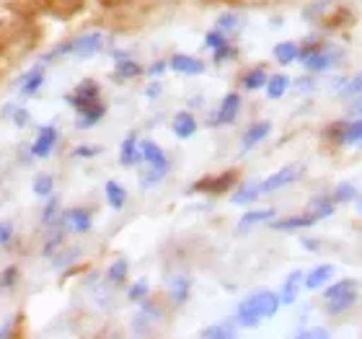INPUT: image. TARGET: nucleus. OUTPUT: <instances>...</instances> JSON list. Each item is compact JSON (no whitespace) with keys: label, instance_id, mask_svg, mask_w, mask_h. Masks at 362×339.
<instances>
[{"label":"nucleus","instance_id":"obj_1","mask_svg":"<svg viewBox=\"0 0 362 339\" xmlns=\"http://www.w3.org/2000/svg\"><path fill=\"white\" fill-rule=\"evenodd\" d=\"M279 306H282V301H279L277 293L262 290V293L249 295V298L238 306V311H235V321H238L241 326H259L262 318L274 316Z\"/></svg>","mask_w":362,"mask_h":339},{"label":"nucleus","instance_id":"obj_2","mask_svg":"<svg viewBox=\"0 0 362 339\" xmlns=\"http://www.w3.org/2000/svg\"><path fill=\"white\" fill-rule=\"evenodd\" d=\"M62 223V228L68 231V234H86V231H90V212L83 210V207H73V210H65L60 212V218H57Z\"/></svg>","mask_w":362,"mask_h":339},{"label":"nucleus","instance_id":"obj_3","mask_svg":"<svg viewBox=\"0 0 362 339\" xmlns=\"http://www.w3.org/2000/svg\"><path fill=\"white\" fill-rule=\"evenodd\" d=\"M101 42H104L101 31H88V34H81V37L70 42V52L76 57H93L101 50Z\"/></svg>","mask_w":362,"mask_h":339},{"label":"nucleus","instance_id":"obj_4","mask_svg":"<svg viewBox=\"0 0 362 339\" xmlns=\"http://www.w3.org/2000/svg\"><path fill=\"white\" fill-rule=\"evenodd\" d=\"M303 166H285V168H279L277 173H272L269 179L262 181V192H277V189L287 187V184H293L298 176H300Z\"/></svg>","mask_w":362,"mask_h":339},{"label":"nucleus","instance_id":"obj_5","mask_svg":"<svg viewBox=\"0 0 362 339\" xmlns=\"http://www.w3.org/2000/svg\"><path fill=\"white\" fill-rule=\"evenodd\" d=\"M337 60H339V52H337L334 47H318L316 52L310 54V57L303 62V65H305L308 70H313V73H321V70L332 68Z\"/></svg>","mask_w":362,"mask_h":339},{"label":"nucleus","instance_id":"obj_6","mask_svg":"<svg viewBox=\"0 0 362 339\" xmlns=\"http://www.w3.org/2000/svg\"><path fill=\"white\" fill-rule=\"evenodd\" d=\"M68 101L76 106L78 112L86 109V106H90V104H96L98 101V86L93 84V81H86V84H81L73 93H70Z\"/></svg>","mask_w":362,"mask_h":339},{"label":"nucleus","instance_id":"obj_7","mask_svg":"<svg viewBox=\"0 0 362 339\" xmlns=\"http://www.w3.org/2000/svg\"><path fill=\"white\" fill-rule=\"evenodd\" d=\"M54 143H57V130L47 125V127L39 130L37 140H34V145H31V153H34L37 159H47V156L52 153Z\"/></svg>","mask_w":362,"mask_h":339},{"label":"nucleus","instance_id":"obj_8","mask_svg":"<svg viewBox=\"0 0 362 339\" xmlns=\"http://www.w3.org/2000/svg\"><path fill=\"white\" fill-rule=\"evenodd\" d=\"M168 68L181 73V76H199L204 70V62L197 60V57H189V54H174L168 60Z\"/></svg>","mask_w":362,"mask_h":339},{"label":"nucleus","instance_id":"obj_9","mask_svg":"<svg viewBox=\"0 0 362 339\" xmlns=\"http://www.w3.org/2000/svg\"><path fill=\"white\" fill-rule=\"evenodd\" d=\"M238 109H241V96H238V93H228V96L223 98L220 112H218V117L212 120V125H230V122L235 120Z\"/></svg>","mask_w":362,"mask_h":339},{"label":"nucleus","instance_id":"obj_10","mask_svg":"<svg viewBox=\"0 0 362 339\" xmlns=\"http://www.w3.org/2000/svg\"><path fill=\"white\" fill-rule=\"evenodd\" d=\"M303 272L300 270H295L287 275L285 280V285H282V293H279V301L285 303V306H290V303L298 301V293H300V285H303Z\"/></svg>","mask_w":362,"mask_h":339},{"label":"nucleus","instance_id":"obj_11","mask_svg":"<svg viewBox=\"0 0 362 339\" xmlns=\"http://www.w3.org/2000/svg\"><path fill=\"white\" fill-rule=\"evenodd\" d=\"M189 293H192V282H189V277H184V275H176V277L168 280V295H171L174 306L187 303Z\"/></svg>","mask_w":362,"mask_h":339},{"label":"nucleus","instance_id":"obj_12","mask_svg":"<svg viewBox=\"0 0 362 339\" xmlns=\"http://www.w3.org/2000/svg\"><path fill=\"white\" fill-rule=\"evenodd\" d=\"M42 84H45V70H42V65H37V68H31L26 76H21L18 88H21L23 96H34V93L42 88Z\"/></svg>","mask_w":362,"mask_h":339},{"label":"nucleus","instance_id":"obj_13","mask_svg":"<svg viewBox=\"0 0 362 339\" xmlns=\"http://www.w3.org/2000/svg\"><path fill=\"white\" fill-rule=\"evenodd\" d=\"M140 153H143V161L148 166H158V168H168V159L166 153L160 151V145H156L153 140H145L140 145Z\"/></svg>","mask_w":362,"mask_h":339},{"label":"nucleus","instance_id":"obj_14","mask_svg":"<svg viewBox=\"0 0 362 339\" xmlns=\"http://www.w3.org/2000/svg\"><path fill=\"white\" fill-rule=\"evenodd\" d=\"M106 114V106L101 104V101H96V104H90V106H86V109H81L78 112V120H76V127H81V130H88V127H93L101 117Z\"/></svg>","mask_w":362,"mask_h":339},{"label":"nucleus","instance_id":"obj_15","mask_svg":"<svg viewBox=\"0 0 362 339\" xmlns=\"http://www.w3.org/2000/svg\"><path fill=\"white\" fill-rule=\"evenodd\" d=\"M235 181V173L228 171L223 173V176H218V179H207V181H199V184H194L197 192H212V195H220V192H226L228 187H233Z\"/></svg>","mask_w":362,"mask_h":339},{"label":"nucleus","instance_id":"obj_16","mask_svg":"<svg viewBox=\"0 0 362 339\" xmlns=\"http://www.w3.org/2000/svg\"><path fill=\"white\" fill-rule=\"evenodd\" d=\"M316 220H318L316 215L305 212V215H293V218H285V220H274L272 228H274V231H300V228L313 226Z\"/></svg>","mask_w":362,"mask_h":339},{"label":"nucleus","instance_id":"obj_17","mask_svg":"<svg viewBox=\"0 0 362 339\" xmlns=\"http://www.w3.org/2000/svg\"><path fill=\"white\" fill-rule=\"evenodd\" d=\"M272 132V125L269 122H257V125H251L246 132H243V140H241V145L249 151V148H254V145H259L262 140H264L267 135Z\"/></svg>","mask_w":362,"mask_h":339},{"label":"nucleus","instance_id":"obj_18","mask_svg":"<svg viewBox=\"0 0 362 339\" xmlns=\"http://www.w3.org/2000/svg\"><path fill=\"white\" fill-rule=\"evenodd\" d=\"M197 132V120L194 114L189 112H179L174 117V135L181 137V140H187V137H192Z\"/></svg>","mask_w":362,"mask_h":339},{"label":"nucleus","instance_id":"obj_19","mask_svg":"<svg viewBox=\"0 0 362 339\" xmlns=\"http://www.w3.org/2000/svg\"><path fill=\"white\" fill-rule=\"evenodd\" d=\"M119 161H122V166H137V163L143 161V153L137 151L135 135L124 137V143H122V151H119Z\"/></svg>","mask_w":362,"mask_h":339},{"label":"nucleus","instance_id":"obj_20","mask_svg":"<svg viewBox=\"0 0 362 339\" xmlns=\"http://www.w3.org/2000/svg\"><path fill=\"white\" fill-rule=\"evenodd\" d=\"M332 277H334V267H329V264H321V267H316L308 277L303 280V285L308 287V290H318V287H324Z\"/></svg>","mask_w":362,"mask_h":339},{"label":"nucleus","instance_id":"obj_21","mask_svg":"<svg viewBox=\"0 0 362 339\" xmlns=\"http://www.w3.org/2000/svg\"><path fill=\"white\" fill-rule=\"evenodd\" d=\"M274 218V210H251L246 212L241 218V223H238V234H246L249 228L259 226V223H264V220H272Z\"/></svg>","mask_w":362,"mask_h":339},{"label":"nucleus","instance_id":"obj_22","mask_svg":"<svg viewBox=\"0 0 362 339\" xmlns=\"http://www.w3.org/2000/svg\"><path fill=\"white\" fill-rule=\"evenodd\" d=\"M106 200H109V205H112L114 210H122L124 207V202H127V192H124V187H119L117 181H106Z\"/></svg>","mask_w":362,"mask_h":339},{"label":"nucleus","instance_id":"obj_23","mask_svg":"<svg viewBox=\"0 0 362 339\" xmlns=\"http://www.w3.org/2000/svg\"><path fill=\"white\" fill-rule=\"evenodd\" d=\"M298 50H300V47L295 45V42H279V45L274 47V57H277L279 65H290V62L298 60Z\"/></svg>","mask_w":362,"mask_h":339},{"label":"nucleus","instance_id":"obj_24","mask_svg":"<svg viewBox=\"0 0 362 339\" xmlns=\"http://www.w3.org/2000/svg\"><path fill=\"white\" fill-rule=\"evenodd\" d=\"M287 86H290V78H287L285 73L269 76V81H267V96H269V98H282V96H285Z\"/></svg>","mask_w":362,"mask_h":339},{"label":"nucleus","instance_id":"obj_25","mask_svg":"<svg viewBox=\"0 0 362 339\" xmlns=\"http://www.w3.org/2000/svg\"><path fill=\"white\" fill-rule=\"evenodd\" d=\"M259 195H262V184H243V187H238L233 192V202L249 205V202H254Z\"/></svg>","mask_w":362,"mask_h":339},{"label":"nucleus","instance_id":"obj_26","mask_svg":"<svg viewBox=\"0 0 362 339\" xmlns=\"http://www.w3.org/2000/svg\"><path fill=\"white\" fill-rule=\"evenodd\" d=\"M202 337L204 339H230V337H235V326L228 324V321H220V324L202 329Z\"/></svg>","mask_w":362,"mask_h":339},{"label":"nucleus","instance_id":"obj_27","mask_svg":"<svg viewBox=\"0 0 362 339\" xmlns=\"http://www.w3.org/2000/svg\"><path fill=\"white\" fill-rule=\"evenodd\" d=\"M308 212L310 215H316L318 220L329 218V215L334 212V200H329V197H316V200L308 205Z\"/></svg>","mask_w":362,"mask_h":339},{"label":"nucleus","instance_id":"obj_28","mask_svg":"<svg viewBox=\"0 0 362 339\" xmlns=\"http://www.w3.org/2000/svg\"><path fill=\"white\" fill-rule=\"evenodd\" d=\"M347 293H357V280H341L337 285L326 287L324 298L326 301H332V298H339V295H347Z\"/></svg>","mask_w":362,"mask_h":339},{"label":"nucleus","instance_id":"obj_29","mask_svg":"<svg viewBox=\"0 0 362 339\" xmlns=\"http://www.w3.org/2000/svg\"><path fill=\"white\" fill-rule=\"evenodd\" d=\"M355 303H357V293H347V295H339V298H332L326 309H329V314H344V311H349Z\"/></svg>","mask_w":362,"mask_h":339},{"label":"nucleus","instance_id":"obj_30","mask_svg":"<svg viewBox=\"0 0 362 339\" xmlns=\"http://www.w3.org/2000/svg\"><path fill=\"white\" fill-rule=\"evenodd\" d=\"M267 81H269V76H267L262 68L249 70V73L243 76V88H246V91H259L262 86H267Z\"/></svg>","mask_w":362,"mask_h":339},{"label":"nucleus","instance_id":"obj_31","mask_svg":"<svg viewBox=\"0 0 362 339\" xmlns=\"http://www.w3.org/2000/svg\"><path fill=\"white\" fill-rule=\"evenodd\" d=\"M334 202H352V200H357V187L352 184V181H341V184H337V189H334Z\"/></svg>","mask_w":362,"mask_h":339},{"label":"nucleus","instance_id":"obj_32","mask_svg":"<svg viewBox=\"0 0 362 339\" xmlns=\"http://www.w3.org/2000/svg\"><path fill=\"white\" fill-rule=\"evenodd\" d=\"M140 73H143V68H140L135 60H129V57L117 60V76L119 78H137Z\"/></svg>","mask_w":362,"mask_h":339},{"label":"nucleus","instance_id":"obj_33","mask_svg":"<svg viewBox=\"0 0 362 339\" xmlns=\"http://www.w3.org/2000/svg\"><path fill=\"white\" fill-rule=\"evenodd\" d=\"M360 140H362V117L355 122H347V125H344V135H341V143H347V145L360 143Z\"/></svg>","mask_w":362,"mask_h":339},{"label":"nucleus","instance_id":"obj_34","mask_svg":"<svg viewBox=\"0 0 362 339\" xmlns=\"http://www.w3.org/2000/svg\"><path fill=\"white\" fill-rule=\"evenodd\" d=\"M127 262L124 259H117V262L109 267V272H106V277H109V282H114V285H119V282H124L127 280Z\"/></svg>","mask_w":362,"mask_h":339},{"label":"nucleus","instance_id":"obj_35","mask_svg":"<svg viewBox=\"0 0 362 339\" xmlns=\"http://www.w3.org/2000/svg\"><path fill=\"white\" fill-rule=\"evenodd\" d=\"M295 337L298 339H329L332 337V332L324 329V326H305V329H298Z\"/></svg>","mask_w":362,"mask_h":339},{"label":"nucleus","instance_id":"obj_36","mask_svg":"<svg viewBox=\"0 0 362 339\" xmlns=\"http://www.w3.org/2000/svg\"><path fill=\"white\" fill-rule=\"evenodd\" d=\"M52 187H54V181L49 173H42V176L34 179V195H39V197H49L52 195Z\"/></svg>","mask_w":362,"mask_h":339},{"label":"nucleus","instance_id":"obj_37","mask_svg":"<svg viewBox=\"0 0 362 339\" xmlns=\"http://www.w3.org/2000/svg\"><path fill=\"white\" fill-rule=\"evenodd\" d=\"M341 96H347V98H352V96H360L362 93V73H357V76H352L347 81V84L341 86V91H339Z\"/></svg>","mask_w":362,"mask_h":339},{"label":"nucleus","instance_id":"obj_38","mask_svg":"<svg viewBox=\"0 0 362 339\" xmlns=\"http://www.w3.org/2000/svg\"><path fill=\"white\" fill-rule=\"evenodd\" d=\"M204 45L210 47V50H218V47L228 45V34L223 29H212L207 37H204Z\"/></svg>","mask_w":362,"mask_h":339},{"label":"nucleus","instance_id":"obj_39","mask_svg":"<svg viewBox=\"0 0 362 339\" xmlns=\"http://www.w3.org/2000/svg\"><path fill=\"white\" fill-rule=\"evenodd\" d=\"M145 295H148V282H145V280H137L135 285H132V287L127 290V298H129L132 303L145 301Z\"/></svg>","mask_w":362,"mask_h":339},{"label":"nucleus","instance_id":"obj_40","mask_svg":"<svg viewBox=\"0 0 362 339\" xmlns=\"http://www.w3.org/2000/svg\"><path fill=\"white\" fill-rule=\"evenodd\" d=\"M168 168H158V166H151L148 171L143 173V187H151V184H158L163 176H166Z\"/></svg>","mask_w":362,"mask_h":339},{"label":"nucleus","instance_id":"obj_41","mask_svg":"<svg viewBox=\"0 0 362 339\" xmlns=\"http://www.w3.org/2000/svg\"><path fill=\"white\" fill-rule=\"evenodd\" d=\"M57 210H60V202H57V197L49 195V200H47V207H45V215H42V218H45V223H49V226H52V223H57V218H54V215H57Z\"/></svg>","mask_w":362,"mask_h":339},{"label":"nucleus","instance_id":"obj_42","mask_svg":"<svg viewBox=\"0 0 362 339\" xmlns=\"http://www.w3.org/2000/svg\"><path fill=\"white\" fill-rule=\"evenodd\" d=\"M11 241H13V223L0 220V246H11Z\"/></svg>","mask_w":362,"mask_h":339},{"label":"nucleus","instance_id":"obj_43","mask_svg":"<svg viewBox=\"0 0 362 339\" xmlns=\"http://www.w3.org/2000/svg\"><path fill=\"white\" fill-rule=\"evenodd\" d=\"M132 324H135V334H143V332H148V329H151V324H153V318L148 316V314H137L135 316V321H132Z\"/></svg>","mask_w":362,"mask_h":339},{"label":"nucleus","instance_id":"obj_44","mask_svg":"<svg viewBox=\"0 0 362 339\" xmlns=\"http://www.w3.org/2000/svg\"><path fill=\"white\" fill-rule=\"evenodd\" d=\"M235 26H238V18H235V13H223L218 18V29L230 31V29H235Z\"/></svg>","mask_w":362,"mask_h":339},{"label":"nucleus","instance_id":"obj_45","mask_svg":"<svg viewBox=\"0 0 362 339\" xmlns=\"http://www.w3.org/2000/svg\"><path fill=\"white\" fill-rule=\"evenodd\" d=\"M16 277H18V270H16V267H8V270L0 275V287H13Z\"/></svg>","mask_w":362,"mask_h":339},{"label":"nucleus","instance_id":"obj_46","mask_svg":"<svg viewBox=\"0 0 362 339\" xmlns=\"http://www.w3.org/2000/svg\"><path fill=\"white\" fill-rule=\"evenodd\" d=\"M230 57H235V47L223 45V47H218V50H215V62L230 60Z\"/></svg>","mask_w":362,"mask_h":339},{"label":"nucleus","instance_id":"obj_47","mask_svg":"<svg viewBox=\"0 0 362 339\" xmlns=\"http://www.w3.org/2000/svg\"><path fill=\"white\" fill-rule=\"evenodd\" d=\"M73 156H76V159H88V156H98V148H88V145H81V148H76V151H73Z\"/></svg>","mask_w":362,"mask_h":339},{"label":"nucleus","instance_id":"obj_48","mask_svg":"<svg viewBox=\"0 0 362 339\" xmlns=\"http://www.w3.org/2000/svg\"><path fill=\"white\" fill-rule=\"evenodd\" d=\"M13 122H16V127H26V125H29V112H26V109H16Z\"/></svg>","mask_w":362,"mask_h":339},{"label":"nucleus","instance_id":"obj_49","mask_svg":"<svg viewBox=\"0 0 362 339\" xmlns=\"http://www.w3.org/2000/svg\"><path fill=\"white\" fill-rule=\"evenodd\" d=\"M145 96H148V98H158L160 96V86L158 84H151L148 88H145Z\"/></svg>","mask_w":362,"mask_h":339},{"label":"nucleus","instance_id":"obj_50","mask_svg":"<svg viewBox=\"0 0 362 339\" xmlns=\"http://www.w3.org/2000/svg\"><path fill=\"white\" fill-rule=\"evenodd\" d=\"M295 88H298V91H310V88H313V81H310V78H303V81H298V84H295Z\"/></svg>","mask_w":362,"mask_h":339},{"label":"nucleus","instance_id":"obj_51","mask_svg":"<svg viewBox=\"0 0 362 339\" xmlns=\"http://www.w3.org/2000/svg\"><path fill=\"white\" fill-rule=\"evenodd\" d=\"M163 70H166V62H156V65H151V70H148V73H151V76H160Z\"/></svg>","mask_w":362,"mask_h":339},{"label":"nucleus","instance_id":"obj_52","mask_svg":"<svg viewBox=\"0 0 362 339\" xmlns=\"http://www.w3.org/2000/svg\"><path fill=\"white\" fill-rule=\"evenodd\" d=\"M303 246H305V249H310V251H316V249H318L316 239H303Z\"/></svg>","mask_w":362,"mask_h":339},{"label":"nucleus","instance_id":"obj_53","mask_svg":"<svg viewBox=\"0 0 362 339\" xmlns=\"http://www.w3.org/2000/svg\"><path fill=\"white\" fill-rule=\"evenodd\" d=\"M352 112H362V98H357L355 104H352Z\"/></svg>","mask_w":362,"mask_h":339},{"label":"nucleus","instance_id":"obj_54","mask_svg":"<svg viewBox=\"0 0 362 339\" xmlns=\"http://www.w3.org/2000/svg\"><path fill=\"white\" fill-rule=\"evenodd\" d=\"M360 215H362V197H360Z\"/></svg>","mask_w":362,"mask_h":339}]
</instances>
